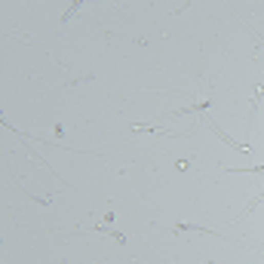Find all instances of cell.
I'll list each match as a JSON object with an SVG mask.
<instances>
[{
	"label": "cell",
	"instance_id": "cell-1",
	"mask_svg": "<svg viewBox=\"0 0 264 264\" xmlns=\"http://www.w3.org/2000/svg\"><path fill=\"white\" fill-rule=\"evenodd\" d=\"M209 108H212V95H209V98H203V101L197 98V101H191L188 108H178V111H172L169 117H185V114H206Z\"/></svg>",
	"mask_w": 264,
	"mask_h": 264
},
{
	"label": "cell",
	"instance_id": "cell-2",
	"mask_svg": "<svg viewBox=\"0 0 264 264\" xmlns=\"http://www.w3.org/2000/svg\"><path fill=\"white\" fill-rule=\"evenodd\" d=\"M264 98V83L255 89V95H252V108H249V120H246V132H249V126H252V120H255V111H258V105H261Z\"/></svg>",
	"mask_w": 264,
	"mask_h": 264
},
{
	"label": "cell",
	"instance_id": "cell-3",
	"mask_svg": "<svg viewBox=\"0 0 264 264\" xmlns=\"http://www.w3.org/2000/svg\"><path fill=\"white\" fill-rule=\"evenodd\" d=\"M209 126H212V132H215V135H218V138H221V141H228V145H231V148H237V151H243V154H249V145H240V141H234V138H231V135H228V132H221V129H218V126H215V123H209Z\"/></svg>",
	"mask_w": 264,
	"mask_h": 264
},
{
	"label": "cell",
	"instance_id": "cell-4",
	"mask_svg": "<svg viewBox=\"0 0 264 264\" xmlns=\"http://www.w3.org/2000/svg\"><path fill=\"white\" fill-rule=\"evenodd\" d=\"M185 231H200V234H212V237H221V234H215V231H209V228H200V225H185V221H178V225L172 228V234H185Z\"/></svg>",
	"mask_w": 264,
	"mask_h": 264
}]
</instances>
